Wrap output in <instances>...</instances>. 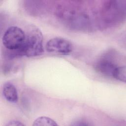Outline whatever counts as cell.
Segmentation results:
<instances>
[{
	"label": "cell",
	"instance_id": "cell-1",
	"mask_svg": "<svg viewBox=\"0 0 126 126\" xmlns=\"http://www.w3.org/2000/svg\"><path fill=\"white\" fill-rule=\"evenodd\" d=\"M26 40L19 55L28 57L41 55L43 52V36L39 29L32 28L26 34Z\"/></svg>",
	"mask_w": 126,
	"mask_h": 126
},
{
	"label": "cell",
	"instance_id": "cell-2",
	"mask_svg": "<svg viewBox=\"0 0 126 126\" xmlns=\"http://www.w3.org/2000/svg\"><path fill=\"white\" fill-rule=\"evenodd\" d=\"M26 34L20 28L16 26L9 27L5 31L2 38L3 46L13 52L14 55L19 56L26 40Z\"/></svg>",
	"mask_w": 126,
	"mask_h": 126
},
{
	"label": "cell",
	"instance_id": "cell-3",
	"mask_svg": "<svg viewBox=\"0 0 126 126\" xmlns=\"http://www.w3.org/2000/svg\"><path fill=\"white\" fill-rule=\"evenodd\" d=\"M46 49L50 53L61 55H68L73 50V45L68 40L62 37H54L46 44Z\"/></svg>",
	"mask_w": 126,
	"mask_h": 126
},
{
	"label": "cell",
	"instance_id": "cell-4",
	"mask_svg": "<svg viewBox=\"0 0 126 126\" xmlns=\"http://www.w3.org/2000/svg\"><path fill=\"white\" fill-rule=\"evenodd\" d=\"M120 65L108 58H104L99 60L96 63L95 67L101 73L109 77H113L117 68Z\"/></svg>",
	"mask_w": 126,
	"mask_h": 126
},
{
	"label": "cell",
	"instance_id": "cell-5",
	"mask_svg": "<svg viewBox=\"0 0 126 126\" xmlns=\"http://www.w3.org/2000/svg\"><path fill=\"white\" fill-rule=\"evenodd\" d=\"M2 93L4 98L9 102L15 103L18 101V96L15 86L11 83H5L2 88Z\"/></svg>",
	"mask_w": 126,
	"mask_h": 126
},
{
	"label": "cell",
	"instance_id": "cell-6",
	"mask_svg": "<svg viewBox=\"0 0 126 126\" xmlns=\"http://www.w3.org/2000/svg\"><path fill=\"white\" fill-rule=\"evenodd\" d=\"M32 126H56L58 124L52 119L46 117L41 116L35 119Z\"/></svg>",
	"mask_w": 126,
	"mask_h": 126
},
{
	"label": "cell",
	"instance_id": "cell-7",
	"mask_svg": "<svg viewBox=\"0 0 126 126\" xmlns=\"http://www.w3.org/2000/svg\"><path fill=\"white\" fill-rule=\"evenodd\" d=\"M126 75V66L120 65L116 69L113 77L120 81L125 82Z\"/></svg>",
	"mask_w": 126,
	"mask_h": 126
},
{
	"label": "cell",
	"instance_id": "cell-8",
	"mask_svg": "<svg viewBox=\"0 0 126 126\" xmlns=\"http://www.w3.org/2000/svg\"><path fill=\"white\" fill-rule=\"evenodd\" d=\"M6 126H25L22 123L17 121H12L7 123L6 125Z\"/></svg>",
	"mask_w": 126,
	"mask_h": 126
},
{
	"label": "cell",
	"instance_id": "cell-9",
	"mask_svg": "<svg viewBox=\"0 0 126 126\" xmlns=\"http://www.w3.org/2000/svg\"><path fill=\"white\" fill-rule=\"evenodd\" d=\"M71 125L72 126H89L90 125V124L87 123L86 121H76L75 122H73V124H71Z\"/></svg>",
	"mask_w": 126,
	"mask_h": 126
}]
</instances>
